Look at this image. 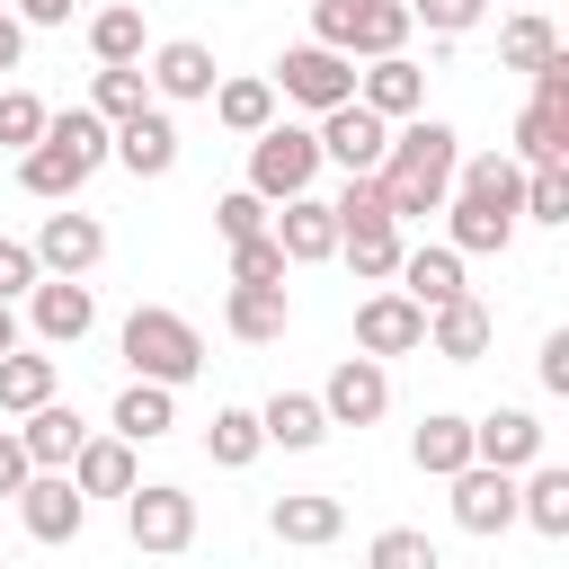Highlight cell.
<instances>
[{"instance_id": "10", "label": "cell", "mask_w": 569, "mask_h": 569, "mask_svg": "<svg viewBox=\"0 0 569 569\" xmlns=\"http://www.w3.org/2000/svg\"><path fill=\"white\" fill-rule=\"evenodd\" d=\"M418 347H427V311H418L400 284H382V293L356 302V356L391 365V356H418Z\"/></svg>"}, {"instance_id": "20", "label": "cell", "mask_w": 569, "mask_h": 569, "mask_svg": "<svg viewBox=\"0 0 569 569\" xmlns=\"http://www.w3.org/2000/svg\"><path fill=\"white\" fill-rule=\"evenodd\" d=\"M107 160L133 169V178H169V169H178V124H169V107H142L133 124H116V133H107Z\"/></svg>"}, {"instance_id": "3", "label": "cell", "mask_w": 569, "mask_h": 569, "mask_svg": "<svg viewBox=\"0 0 569 569\" xmlns=\"http://www.w3.org/2000/svg\"><path fill=\"white\" fill-rule=\"evenodd\" d=\"M98 169H107V124H98L89 107H62V116H44L36 151H18V187H27L36 204H71V196H80Z\"/></svg>"}, {"instance_id": "42", "label": "cell", "mask_w": 569, "mask_h": 569, "mask_svg": "<svg viewBox=\"0 0 569 569\" xmlns=\"http://www.w3.org/2000/svg\"><path fill=\"white\" fill-rule=\"evenodd\" d=\"M409 9V27H427V36H471L480 18H489V0H400Z\"/></svg>"}, {"instance_id": "9", "label": "cell", "mask_w": 569, "mask_h": 569, "mask_svg": "<svg viewBox=\"0 0 569 569\" xmlns=\"http://www.w3.org/2000/svg\"><path fill=\"white\" fill-rule=\"evenodd\" d=\"M142 80H151V107H204L222 71H213V44L169 36V44H151V53H142Z\"/></svg>"}, {"instance_id": "25", "label": "cell", "mask_w": 569, "mask_h": 569, "mask_svg": "<svg viewBox=\"0 0 569 569\" xmlns=\"http://www.w3.org/2000/svg\"><path fill=\"white\" fill-rule=\"evenodd\" d=\"M18 445H27V462H36V471H71V453L89 445V427H80V409H62V400H44V409H27V427H18Z\"/></svg>"}, {"instance_id": "19", "label": "cell", "mask_w": 569, "mask_h": 569, "mask_svg": "<svg viewBox=\"0 0 569 569\" xmlns=\"http://www.w3.org/2000/svg\"><path fill=\"white\" fill-rule=\"evenodd\" d=\"M267 533L293 542V551H320V542L347 533V498H329V489H284V498L267 507Z\"/></svg>"}, {"instance_id": "12", "label": "cell", "mask_w": 569, "mask_h": 569, "mask_svg": "<svg viewBox=\"0 0 569 569\" xmlns=\"http://www.w3.org/2000/svg\"><path fill=\"white\" fill-rule=\"evenodd\" d=\"M311 142H320V160H338L347 178H373V169H382V151H391V124H382V116H365V107L347 98V107H329V116L311 124Z\"/></svg>"}, {"instance_id": "17", "label": "cell", "mask_w": 569, "mask_h": 569, "mask_svg": "<svg viewBox=\"0 0 569 569\" xmlns=\"http://www.w3.org/2000/svg\"><path fill=\"white\" fill-rule=\"evenodd\" d=\"M18 525H27L36 542H71V533L89 525V498L71 489V471H27V489H18Z\"/></svg>"}, {"instance_id": "45", "label": "cell", "mask_w": 569, "mask_h": 569, "mask_svg": "<svg viewBox=\"0 0 569 569\" xmlns=\"http://www.w3.org/2000/svg\"><path fill=\"white\" fill-rule=\"evenodd\" d=\"M36 276H44V267H36V249L0 231V302H27V293H36Z\"/></svg>"}, {"instance_id": "53", "label": "cell", "mask_w": 569, "mask_h": 569, "mask_svg": "<svg viewBox=\"0 0 569 569\" xmlns=\"http://www.w3.org/2000/svg\"><path fill=\"white\" fill-rule=\"evenodd\" d=\"M302 9H311V0H302Z\"/></svg>"}, {"instance_id": "22", "label": "cell", "mask_w": 569, "mask_h": 569, "mask_svg": "<svg viewBox=\"0 0 569 569\" xmlns=\"http://www.w3.org/2000/svg\"><path fill=\"white\" fill-rule=\"evenodd\" d=\"M489 338H498V320H489V302H480V293H462V302L427 311V356H445V365H480V356H489Z\"/></svg>"}, {"instance_id": "37", "label": "cell", "mask_w": 569, "mask_h": 569, "mask_svg": "<svg viewBox=\"0 0 569 569\" xmlns=\"http://www.w3.org/2000/svg\"><path fill=\"white\" fill-rule=\"evenodd\" d=\"M204 453H213V471H249V462L267 453V436H258V409H213V427H204Z\"/></svg>"}, {"instance_id": "31", "label": "cell", "mask_w": 569, "mask_h": 569, "mask_svg": "<svg viewBox=\"0 0 569 569\" xmlns=\"http://www.w3.org/2000/svg\"><path fill=\"white\" fill-rule=\"evenodd\" d=\"M204 107H213V124L240 133V142H258V133L276 124V89H267V80H213Z\"/></svg>"}, {"instance_id": "30", "label": "cell", "mask_w": 569, "mask_h": 569, "mask_svg": "<svg viewBox=\"0 0 569 569\" xmlns=\"http://www.w3.org/2000/svg\"><path fill=\"white\" fill-rule=\"evenodd\" d=\"M178 427V391H160V382H124L116 391V418H107V436H124V445H151V436H169Z\"/></svg>"}, {"instance_id": "44", "label": "cell", "mask_w": 569, "mask_h": 569, "mask_svg": "<svg viewBox=\"0 0 569 569\" xmlns=\"http://www.w3.org/2000/svg\"><path fill=\"white\" fill-rule=\"evenodd\" d=\"M231 284H284V249H276V231H258V240L231 249Z\"/></svg>"}, {"instance_id": "2", "label": "cell", "mask_w": 569, "mask_h": 569, "mask_svg": "<svg viewBox=\"0 0 569 569\" xmlns=\"http://www.w3.org/2000/svg\"><path fill=\"white\" fill-rule=\"evenodd\" d=\"M453 169H462V133L445 116H409V124H391V151H382L373 187H382L391 222H418V213H445Z\"/></svg>"}, {"instance_id": "51", "label": "cell", "mask_w": 569, "mask_h": 569, "mask_svg": "<svg viewBox=\"0 0 569 569\" xmlns=\"http://www.w3.org/2000/svg\"><path fill=\"white\" fill-rule=\"evenodd\" d=\"M18 347V302H0V356Z\"/></svg>"}, {"instance_id": "13", "label": "cell", "mask_w": 569, "mask_h": 569, "mask_svg": "<svg viewBox=\"0 0 569 569\" xmlns=\"http://www.w3.org/2000/svg\"><path fill=\"white\" fill-rule=\"evenodd\" d=\"M27 329H36L44 347H80V338L98 329V293H89L80 276H36V293H27Z\"/></svg>"}, {"instance_id": "40", "label": "cell", "mask_w": 569, "mask_h": 569, "mask_svg": "<svg viewBox=\"0 0 569 569\" xmlns=\"http://www.w3.org/2000/svg\"><path fill=\"white\" fill-rule=\"evenodd\" d=\"M516 222H569V169H525V204H516Z\"/></svg>"}, {"instance_id": "32", "label": "cell", "mask_w": 569, "mask_h": 569, "mask_svg": "<svg viewBox=\"0 0 569 569\" xmlns=\"http://www.w3.org/2000/svg\"><path fill=\"white\" fill-rule=\"evenodd\" d=\"M258 436H267V445H284V453H311V445L329 436V418H320V400H311V391H276V400L258 409Z\"/></svg>"}, {"instance_id": "14", "label": "cell", "mask_w": 569, "mask_h": 569, "mask_svg": "<svg viewBox=\"0 0 569 569\" xmlns=\"http://www.w3.org/2000/svg\"><path fill=\"white\" fill-rule=\"evenodd\" d=\"M542 436H551V427L507 400V409L471 418V462H489V471H533V462H542Z\"/></svg>"}, {"instance_id": "28", "label": "cell", "mask_w": 569, "mask_h": 569, "mask_svg": "<svg viewBox=\"0 0 569 569\" xmlns=\"http://www.w3.org/2000/svg\"><path fill=\"white\" fill-rule=\"evenodd\" d=\"M133 480H142V471H133V445H124V436H89V445L71 453V489H80V498H124Z\"/></svg>"}, {"instance_id": "43", "label": "cell", "mask_w": 569, "mask_h": 569, "mask_svg": "<svg viewBox=\"0 0 569 569\" xmlns=\"http://www.w3.org/2000/svg\"><path fill=\"white\" fill-rule=\"evenodd\" d=\"M213 231L240 249V240H258V231H267V204H258L249 187H231V196H213Z\"/></svg>"}, {"instance_id": "26", "label": "cell", "mask_w": 569, "mask_h": 569, "mask_svg": "<svg viewBox=\"0 0 569 569\" xmlns=\"http://www.w3.org/2000/svg\"><path fill=\"white\" fill-rule=\"evenodd\" d=\"M409 462H418L427 480H453V471L471 462V418H453V409H427V418L409 427Z\"/></svg>"}, {"instance_id": "27", "label": "cell", "mask_w": 569, "mask_h": 569, "mask_svg": "<svg viewBox=\"0 0 569 569\" xmlns=\"http://www.w3.org/2000/svg\"><path fill=\"white\" fill-rule=\"evenodd\" d=\"M516 525H533L542 542H560V533H569V471H560V462L516 471Z\"/></svg>"}, {"instance_id": "6", "label": "cell", "mask_w": 569, "mask_h": 569, "mask_svg": "<svg viewBox=\"0 0 569 569\" xmlns=\"http://www.w3.org/2000/svg\"><path fill=\"white\" fill-rule=\"evenodd\" d=\"M311 178H320L311 124H267V133L249 142V196H258V204H293V196H311Z\"/></svg>"}, {"instance_id": "8", "label": "cell", "mask_w": 569, "mask_h": 569, "mask_svg": "<svg viewBox=\"0 0 569 569\" xmlns=\"http://www.w3.org/2000/svg\"><path fill=\"white\" fill-rule=\"evenodd\" d=\"M276 98H293V107H311V116H329V107H347L356 98V62L347 53H329V44H284V62H276V80H267Z\"/></svg>"}, {"instance_id": "7", "label": "cell", "mask_w": 569, "mask_h": 569, "mask_svg": "<svg viewBox=\"0 0 569 569\" xmlns=\"http://www.w3.org/2000/svg\"><path fill=\"white\" fill-rule=\"evenodd\" d=\"M124 533H133V551H187L196 542V498L178 489V480H133L124 489Z\"/></svg>"}, {"instance_id": "5", "label": "cell", "mask_w": 569, "mask_h": 569, "mask_svg": "<svg viewBox=\"0 0 569 569\" xmlns=\"http://www.w3.org/2000/svg\"><path fill=\"white\" fill-rule=\"evenodd\" d=\"M516 169H569V53H551L533 71V98L516 116Z\"/></svg>"}, {"instance_id": "1", "label": "cell", "mask_w": 569, "mask_h": 569, "mask_svg": "<svg viewBox=\"0 0 569 569\" xmlns=\"http://www.w3.org/2000/svg\"><path fill=\"white\" fill-rule=\"evenodd\" d=\"M516 204H525V169L507 151H462L453 196H445V249L453 258H498L516 240Z\"/></svg>"}, {"instance_id": "15", "label": "cell", "mask_w": 569, "mask_h": 569, "mask_svg": "<svg viewBox=\"0 0 569 569\" xmlns=\"http://www.w3.org/2000/svg\"><path fill=\"white\" fill-rule=\"evenodd\" d=\"M356 107L382 116V124H409V116H427V71L409 53H382V62L356 71Z\"/></svg>"}, {"instance_id": "24", "label": "cell", "mask_w": 569, "mask_h": 569, "mask_svg": "<svg viewBox=\"0 0 569 569\" xmlns=\"http://www.w3.org/2000/svg\"><path fill=\"white\" fill-rule=\"evenodd\" d=\"M400 293H409L418 311H445V302H462L471 284H462V258L436 240V249H400Z\"/></svg>"}, {"instance_id": "48", "label": "cell", "mask_w": 569, "mask_h": 569, "mask_svg": "<svg viewBox=\"0 0 569 569\" xmlns=\"http://www.w3.org/2000/svg\"><path fill=\"white\" fill-rule=\"evenodd\" d=\"M27 471H36V462H27V445H18V436H0V498H18V489H27Z\"/></svg>"}, {"instance_id": "52", "label": "cell", "mask_w": 569, "mask_h": 569, "mask_svg": "<svg viewBox=\"0 0 569 569\" xmlns=\"http://www.w3.org/2000/svg\"><path fill=\"white\" fill-rule=\"evenodd\" d=\"M516 9H533V0H516Z\"/></svg>"}, {"instance_id": "29", "label": "cell", "mask_w": 569, "mask_h": 569, "mask_svg": "<svg viewBox=\"0 0 569 569\" xmlns=\"http://www.w3.org/2000/svg\"><path fill=\"white\" fill-rule=\"evenodd\" d=\"M89 53H98V71H142V53H151V36H142V9H133V0L98 9V18H89Z\"/></svg>"}, {"instance_id": "47", "label": "cell", "mask_w": 569, "mask_h": 569, "mask_svg": "<svg viewBox=\"0 0 569 569\" xmlns=\"http://www.w3.org/2000/svg\"><path fill=\"white\" fill-rule=\"evenodd\" d=\"M533 373H542V391H569V329H551V338H542Z\"/></svg>"}, {"instance_id": "16", "label": "cell", "mask_w": 569, "mask_h": 569, "mask_svg": "<svg viewBox=\"0 0 569 569\" xmlns=\"http://www.w3.org/2000/svg\"><path fill=\"white\" fill-rule=\"evenodd\" d=\"M27 249H36V267H44V276H89V267L107 258V222L62 204V213H44V231H36Z\"/></svg>"}, {"instance_id": "38", "label": "cell", "mask_w": 569, "mask_h": 569, "mask_svg": "<svg viewBox=\"0 0 569 569\" xmlns=\"http://www.w3.org/2000/svg\"><path fill=\"white\" fill-rule=\"evenodd\" d=\"M142 107H151V80H142V71H98V80H89V116H98L107 133L133 124Z\"/></svg>"}, {"instance_id": "35", "label": "cell", "mask_w": 569, "mask_h": 569, "mask_svg": "<svg viewBox=\"0 0 569 569\" xmlns=\"http://www.w3.org/2000/svg\"><path fill=\"white\" fill-rule=\"evenodd\" d=\"M551 53H560V27H551L542 9H516V18L498 27V62H507V71H525V80H533Z\"/></svg>"}, {"instance_id": "36", "label": "cell", "mask_w": 569, "mask_h": 569, "mask_svg": "<svg viewBox=\"0 0 569 569\" xmlns=\"http://www.w3.org/2000/svg\"><path fill=\"white\" fill-rule=\"evenodd\" d=\"M400 44H409V9L400 0H365L356 9V36H347V62H382Z\"/></svg>"}, {"instance_id": "50", "label": "cell", "mask_w": 569, "mask_h": 569, "mask_svg": "<svg viewBox=\"0 0 569 569\" xmlns=\"http://www.w3.org/2000/svg\"><path fill=\"white\" fill-rule=\"evenodd\" d=\"M18 62H27V27L0 9V71H18Z\"/></svg>"}, {"instance_id": "39", "label": "cell", "mask_w": 569, "mask_h": 569, "mask_svg": "<svg viewBox=\"0 0 569 569\" xmlns=\"http://www.w3.org/2000/svg\"><path fill=\"white\" fill-rule=\"evenodd\" d=\"M365 569H445V551H436L418 525H382V533L365 542Z\"/></svg>"}, {"instance_id": "49", "label": "cell", "mask_w": 569, "mask_h": 569, "mask_svg": "<svg viewBox=\"0 0 569 569\" xmlns=\"http://www.w3.org/2000/svg\"><path fill=\"white\" fill-rule=\"evenodd\" d=\"M71 9H80V0H18L9 18H18V27H71Z\"/></svg>"}, {"instance_id": "18", "label": "cell", "mask_w": 569, "mask_h": 569, "mask_svg": "<svg viewBox=\"0 0 569 569\" xmlns=\"http://www.w3.org/2000/svg\"><path fill=\"white\" fill-rule=\"evenodd\" d=\"M453 525H462V533H507V525H516V471L462 462V471H453Z\"/></svg>"}, {"instance_id": "41", "label": "cell", "mask_w": 569, "mask_h": 569, "mask_svg": "<svg viewBox=\"0 0 569 569\" xmlns=\"http://www.w3.org/2000/svg\"><path fill=\"white\" fill-rule=\"evenodd\" d=\"M44 116H53V107H44L36 89H0V142H9V151H36Z\"/></svg>"}, {"instance_id": "11", "label": "cell", "mask_w": 569, "mask_h": 569, "mask_svg": "<svg viewBox=\"0 0 569 569\" xmlns=\"http://www.w3.org/2000/svg\"><path fill=\"white\" fill-rule=\"evenodd\" d=\"M311 400H320V418H329V427H373V418L391 409V373H382L373 356H338V365H329V382H320Z\"/></svg>"}, {"instance_id": "46", "label": "cell", "mask_w": 569, "mask_h": 569, "mask_svg": "<svg viewBox=\"0 0 569 569\" xmlns=\"http://www.w3.org/2000/svg\"><path fill=\"white\" fill-rule=\"evenodd\" d=\"M356 9H365V0H311V44L347 53V36H356Z\"/></svg>"}, {"instance_id": "4", "label": "cell", "mask_w": 569, "mask_h": 569, "mask_svg": "<svg viewBox=\"0 0 569 569\" xmlns=\"http://www.w3.org/2000/svg\"><path fill=\"white\" fill-rule=\"evenodd\" d=\"M116 347H124L133 382H160V391H187L204 373V329L187 311H169V302H133L124 329H116Z\"/></svg>"}, {"instance_id": "23", "label": "cell", "mask_w": 569, "mask_h": 569, "mask_svg": "<svg viewBox=\"0 0 569 569\" xmlns=\"http://www.w3.org/2000/svg\"><path fill=\"white\" fill-rule=\"evenodd\" d=\"M222 329H231L240 347H276V338L293 329L284 284H231V293H222Z\"/></svg>"}, {"instance_id": "34", "label": "cell", "mask_w": 569, "mask_h": 569, "mask_svg": "<svg viewBox=\"0 0 569 569\" xmlns=\"http://www.w3.org/2000/svg\"><path fill=\"white\" fill-rule=\"evenodd\" d=\"M338 258H347L365 284H391V276H400V222H347V231H338Z\"/></svg>"}, {"instance_id": "33", "label": "cell", "mask_w": 569, "mask_h": 569, "mask_svg": "<svg viewBox=\"0 0 569 569\" xmlns=\"http://www.w3.org/2000/svg\"><path fill=\"white\" fill-rule=\"evenodd\" d=\"M53 382H62V365H53V356H36V347H9V356H0V409H9V418L44 409V400H53Z\"/></svg>"}, {"instance_id": "21", "label": "cell", "mask_w": 569, "mask_h": 569, "mask_svg": "<svg viewBox=\"0 0 569 569\" xmlns=\"http://www.w3.org/2000/svg\"><path fill=\"white\" fill-rule=\"evenodd\" d=\"M267 231H276L284 267H320V258H338V213H329V196H293Z\"/></svg>"}]
</instances>
